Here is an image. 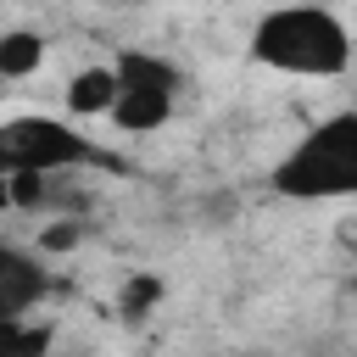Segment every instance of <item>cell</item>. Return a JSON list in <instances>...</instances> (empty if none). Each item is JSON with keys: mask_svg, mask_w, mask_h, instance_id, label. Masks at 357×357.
Listing matches in <instances>:
<instances>
[{"mask_svg": "<svg viewBox=\"0 0 357 357\" xmlns=\"http://www.w3.org/2000/svg\"><path fill=\"white\" fill-rule=\"evenodd\" d=\"M39 61H45V39H39V33L11 28V33L0 39V73H6V78H28Z\"/></svg>", "mask_w": 357, "mask_h": 357, "instance_id": "obj_8", "label": "cell"}, {"mask_svg": "<svg viewBox=\"0 0 357 357\" xmlns=\"http://www.w3.org/2000/svg\"><path fill=\"white\" fill-rule=\"evenodd\" d=\"M273 190L290 201H324V195H357V117H329L318 123L279 167Z\"/></svg>", "mask_w": 357, "mask_h": 357, "instance_id": "obj_2", "label": "cell"}, {"mask_svg": "<svg viewBox=\"0 0 357 357\" xmlns=\"http://www.w3.org/2000/svg\"><path fill=\"white\" fill-rule=\"evenodd\" d=\"M50 178H56V173H45V167H6V201H11L17 212H45Z\"/></svg>", "mask_w": 357, "mask_h": 357, "instance_id": "obj_7", "label": "cell"}, {"mask_svg": "<svg viewBox=\"0 0 357 357\" xmlns=\"http://www.w3.org/2000/svg\"><path fill=\"white\" fill-rule=\"evenodd\" d=\"M39 296H45V268L33 257H22L17 245H6L0 251V324L22 318Z\"/></svg>", "mask_w": 357, "mask_h": 357, "instance_id": "obj_4", "label": "cell"}, {"mask_svg": "<svg viewBox=\"0 0 357 357\" xmlns=\"http://www.w3.org/2000/svg\"><path fill=\"white\" fill-rule=\"evenodd\" d=\"M117 95H123L117 67H84V73L67 84V106H73L78 117H100V112H112Z\"/></svg>", "mask_w": 357, "mask_h": 357, "instance_id": "obj_6", "label": "cell"}, {"mask_svg": "<svg viewBox=\"0 0 357 357\" xmlns=\"http://www.w3.org/2000/svg\"><path fill=\"white\" fill-rule=\"evenodd\" d=\"M0 162L6 167H45V173H67V167H89L106 162L84 134H73L56 117H11L0 128Z\"/></svg>", "mask_w": 357, "mask_h": 357, "instance_id": "obj_3", "label": "cell"}, {"mask_svg": "<svg viewBox=\"0 0 357 357\" xmlns=\"http://www.w3.org/2000/svg\"><path fill=\"white\" fill-rule=\"evenodd\" d=\"M78 240H84V218H78V212H67V218L45 223V234H39V251H73Z\"/></svg>", "mask_w": 357, "mask_h": 357, "instance_id": "obj_11", "label": "cell"}, {"mask_svg": "<svg viewBox=\"0 0 357 357\" xmlns=\"http://www.w3.org/2000/svg\"><path fill=\"white\" fill-rule=\"evenodd\" d=\"M167 112H173V89L123 84V95H117V106H112V123H117L123 134H151V128L167 123Z\"/></svg>", "mask_w": 357, "mask_h": 357, "instance_id": "obj_5", "label": "cell"}, {"mask_svg": "<svg viewBox=\"0 0 357 357\" xmlns=\"http://www.w3.org/2000/svg\"><path fill=\"white\" fill-rule=\"evenodd\" d=\"M117 78H123V84L178 89V67H173V61H162V56H145V50H123V56H117Z\"/></svg>", "mask_w": 357, "mask_h": 357, "instance_id": "obj_9", "label": "cell"}, {"mask_svg": "<svg viewBox=\"0 0 357 357\" xmlns=\"http://www.w3.org/2000/svg\"><path fill=\"white\" fill-rule=\"evenodd\" d=\"M0 340L11 351H45L50 346V329H17V318H11V324H0Z\"/></svg>", "mask_w": 357, "mask_h": 357, "instance_id": "obj_12", "label": "cell"}, {"mask_svg": "<svg viewBox=\"0 0 357 357\" xmlns=\"http://www.w3.org/2000/svg\"><path fill=\"white\" fill-rule=\"evenodd\" d=\"M251 56L262 67H279V73L335 78L351 61V39L324 6H284L251 28Z\"/></svg>", "mask_w": 357, "mask_h": 357, "instance_id": "obj_1", "label": "cell"}, {"mask_svg": "<svg viewBox=\"0 0 357 357\" xmlns=\"http://www.w3.org/2000/svg\"><path fill=\"white\" fill-rule=\"evenodd\" d=\"M156 301H162V284H156L151 273H139V279L123 284V301H117V307H123V318H145Z\"/></svg>", "mask_w": 357, "mask_h": 357, "instance_id": "obj_10", "label": "cell"}]
</instances>
